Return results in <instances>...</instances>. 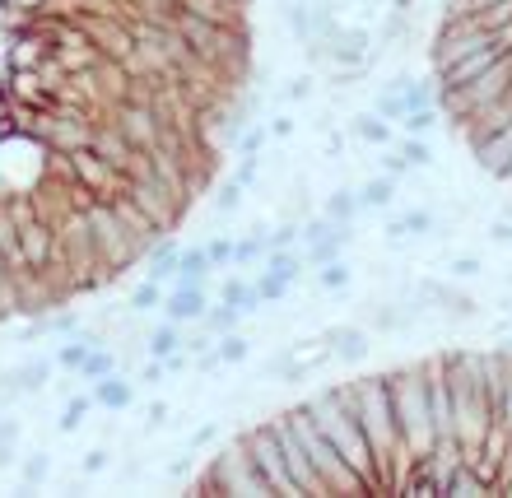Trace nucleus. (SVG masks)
I'll return each mask as SVG.
<instances>
[{
	"instance_id": "f257e3e1",
	"label": "nucleus",
	"mask_w": 512,
	"mask_h": 498,
	"mask_svg": "<svg viewBox=\"0 0 512 498\" xmlns=\"http://www.w3.org/2000/svg\"><path fill=\"white\" fill-rule=\"evenodd\" d=\"M350 401H354V415H359V429H364L368 447H373V461H378V471H382V485H387V494H396L401 480L410 475V466H415V457H410V447L401 443V429H396L387 373L354 377Z\"/></svg>"
},
{
	"instance_id": "f03ea898",
	"label": "nucleus",
	"mask_w": 512,
	"mask_h": 498,
	"mask_svg": "<svg viewBox=\"0 0 512 498\" xmlns=\"http://www.w3.org/2000/svg\"><path fill=\"white\" fill-rule=\"evenodd\" d=\"M298 405H303V410L312 415V424H317V429L331 438V447H336L340 457H345V466H350V471L364 480V494H368V489H373V494H387L378 461H373V447H368L364 429H359V415H354L350 382L326 387V391H317V396H308V401H298Z\"/></svg>"
},
{
	"instance_id": "7ed1b4c3",
	"label": "nucleus",
	"mask_w": 512,
	"mask_h": 498,
	"mask_svg": "<svg viewBox=\"0 0 512 498\" xmlns=\"http://www.w3.org/2000/svg\"><path fill=\"white\" fill-rule=\"evenodd\" d=\"M387 391H391V410H396V429L401 443L410 447V457H433L438 433H433V415H429V377H424V359L387 373Z\"/></svg>"
},
{
	"instance_id": "20e7f679",
	"label": "nucleus",
	"mask_w": 512,
	"mask_h": 498,
	"mask_svg": "<svg viewBox=\"0 0 512 498\" xmlns=\"http://www.w3.org/2000/svg\"><path fill=\"white\" fill-rule=\"evenodd\" d=\"M289 424H294L298 443H303V452H308V461H312V471H317V480H322V494H364V480L345 466V457H340L336 447H331V438L312 424V415L303 410V405H294V410H289Z\"/></svg>"
},
{
	"instance_id": "39448f33",
	"label": "nucleus",
	"mask_w": 512,
	"mask_h": 498,
	"mask_svg": "<svg viewBox=\"0 0 512 498\" xmlns=\"http://www.w3.org/2000/svg\"><path fill=\"white\" fill-rule=\"evenodd\" d=\"M191 494H270L266 475L252 466V457L243 452V443L233 438L224 452H215L210 457V466H205V475H196L191 480Z\"/></svg>"
},
{
	"instance_id": "423d86ee",
	"label": "nucleus",
	"mask_w": 512,
	"mask_h": 498,
	"mask_svg": "<svg viewBox=\"0 0 512 498\" xmlns=\"http://www.w3.org/2000/svg\"><path fill=\"white\" fill-rule=\"evenodd\" d=\"M238 443H243V452L252 457V466L261 475H266L270 494H298L294 475H289V461H284V447H280V433H275V424H256V429H243L238 433Z\"/></svg>"
},
{
	"instance_id": "0eeeda50",
	"label": "nucleus",
	"mask_w": 512,
	"mask_h": 498,
	"mask_svg": "<svg viewBox=\"0 0 512 498\" xmlns=\"http://www.w3.org/2000/svg\"><path fill=\"white\" fill-rule=\"evenodd\" d=\"M489 38H494V33H489L475 14H443V24H438V33H433V42H429L433 70L452 66L457 56H466L471 47H480V42H489Z\"/></svg>"
},
{
	"instance_id": "6e6552de",
	"label": "nucleus",
	"mask_w": 512,
	"mask_h": 498,
	"mask_svg": "<svg viewBox=\"0 0 512 498\" xmlns=\"http://www.w3.org/2000/svg\"><path fill=\"white\" fill-rule=\"evenodd\" d=\"M503 52H508V47H503L499 38H489V42H480V47H471L466 56H457L452 66L433 70V94H438V103H443V98H452L457 89H466L471 80H480V75H485V70L494 66Z\"/></svg>"
},
{
	"instance_id": "1a4fd4ad",
	"label": "nucleus",
	"mask_w": 512,
	"mask_h": 498,
	"mask_svg": "<svg viewBox=\"0 0 512 498\" xmlns=\"http://www.w3.org/2000/svg\"><path fill=\"white\" fill-rule=\"evenodd\" d=\"M112 210L122 215L126 233H131L135 243H140V252H149V247L159 243V238H168V233H173L159 215H154V210H145V205L135 201V196H126V191H117V196H112Z\"/></svg>"
},
{
	"instance_id": "9d476101",
	"label": "nucleus",
	"mask_w": 512,
	"mask_h": 498,
	"mask_svg": "<svg viewBox=\"0 0 512 498\" xmlns=\"http://www.w3.org/2000/svg\"><path fill=\"white\" fill-rule=\"evenodd\" d=\"M275 424V433H280V447H284V461H289V475H294L298 494H322V480H317V471H312L308 452H303V443H298L294 424H289V410H280V415L270 419Z\"/></svg>"
},
{
	"instance_id": "9b49d317",
	"label": "nucleus",
	"mask_w": 512,
	"mask_h": 498,
	"mask_svg": "<svg viewBox=\"0 0 512 498\" xmlns=\"http://www.w3.org/2000/svg\"><path fill=\"white\" fill-rule=\"evenodd\" d=\"M466 145H471V159L480 163V173L508 182V168H512V122L503 126V131H489V135H466Z\"/></svg>"
},
{
	"instance_id": "f8f14e48",
	"label": "nucleus",
	"mask_w": 512,
	"mask_h": 498,
	"mask_svg": "<svg viewBox=\"0 0 512 498\" xmlns=\"http://www.w3.org/2000/svg\"><path fill=\"white\" fill-rule=\"evenodd\" d=\"M205 308H210V289L196 280H173V289H168V298H163V317L177 326H191L201 322Z\"/></svg>"
},
{
	"instance_id": "ddd939ff",
	"label": "nucleus",
	"mask_w": 512,
	"mask_h": 498,
	"mask_svg": "<svg viewBox=\"0 0 512 498\" xmlns=\"http://www.w3.org/2000/svg\"><path fill=\"white\" fill-rule=\"evenodd\" d=\"M322 345L340 364H364L368 350H373V331H368V326H326Z\"/></svg>"
},
{
	"instance_id": "4468645a",
	"label": "nucleus",
	"mask_w": 512,
	"mask_h": 498,
	"mask_svg": "<svg viewBox=\"0 0 512 498\" xmlns=\"http://www.w3.org/2000/svg\"><path fill=\"white\" fill-rule=\"evenodd\" d=\"M52 373H56V359H24V364H14L5 377V387L14 391V396H38V391L52 387Z\"/></svg>"
},
{
	"instance_id": "2eb2a0df",
	"label": "nucleus",
	"mask_w": 512,
	"mask_h": 498,
	"mask_svg": "<svg viewBox=\"0 0 512 498\" xmlns=\"http://www.w3.org/2000/svg\"><path fill=\"white\" fill-rule=\"evenodd\" d=\"M89 391H94V405H103V410H112V415H126V410L135 405V382H126L122 373L98 377V382H89Z\"/></svg>"
},
{
	"instance_id": "dca6fc26",
	"label": "nucleus",
	"mask_w": 512,
	"mask_h": 498,
	"mask_svg": "<svg viewBox=\"0 0 512 498\" xmlns=\"http://www.w3.org/2000/svg\"><path fill=\"white\" fill-rule=\"evenodd\" d=\"M350 135L359 140V145H373V149L396 145V126H391L382 112H373V108L354 112V117H350Z\"/></svg>"
},
{
	"instance_id": "f3484780",
	"label": "nucleus",
	"mask_w": 512,
	"mask_h": 498,
	"mask_svg": "<svg viewBox=\"0 0 512 498\" xmlns=\"http://www.w3.org/2000/svg\"><path fill=\"white\" fill-rule=\"evenodd\" d=\"M177 252H182V243H177L173 233H168V238H159V243L149 247V252L140 256V266H145L149 280H159V284L177 280Z\"/></svg>"
},
{
	"instance_id": "a211bd4d",
	"label": "nucleus",
	"mask_w": 512,
	"mask_h": 498,
	"mask_svg": "<svg viewBox=\"0 0 512 498\" xmlns=\"http://www.w3.org/2000/svg\"><path fill=\"white\" fill-rule=\"evenodd\" d=\"M354 243L350 224H336V229L326 233V238H317V243H303V261H308L312 270L326 266V261H336V256H345V247Z\"/></svg>"
},
{
	"instance_id": "6ab92c4d",
	"label": "nucleus",
	"mask_w": 512,
	"mask_h": 498,
	"mask_svg": "<svg viewBox=\"0 0 512 498\" xmlns=\"http://www.w3.org/2000/svg\"><path fill=\"white\" fill-rule=\"evenodd\" d=\"M433 229H438V215H433V210H424V205H415V210H405V215L391 219L387 238H391V243H405V238H429Z\"/></svg>"
},
{
	"instance_id": "aec40b11",
	"label": "nucleus",
	"mask_w": 512,
	"mask_h": 498,
	"mask_svg": "<svg viewBox=\"0 0 512 498\" xmlns=\"http://www.w3.org/2000/svg\"><path fill=\"white\" fill-rule=\"evenodd\" d=\"M396 182H401V177H391V173L368 177L364 187H359V210H391V201H396Z\"/></svg>"
},
{
	"instance_id": "412c9836",
	"label": "nucleus",
	"mask_w": 512,
	"mask_h": 498,
	"mask_svg": "<svg viewBox=\"0 0 512 498\" xmlns=\"http://www.w3.org/2000/svg\"><path fill=\"white\" fill-rule=\"evenodd\" d=\"M261 266H266L270 275H280V280L298 284L303 280V270H308V261H303V252H294V247H270Z\"/></svg>"
},
{
	"instance_id": "4be33fe9",
	"label": "nucleus",
	"mask_w": 512,
	"mask_h": 498,
	"mask_svg": "<svg viewBox=\"0 0 512 498\" xmlns=\"http://www.w3.org/2000/svg\"><path fill=\"white\" fill-rule=\"evenodd\" d=\"M89 410H94V391H70L61 405V419H56V433H80Z\"/></svg>"
},
{
	"instance_id": "5701e85b",
	"label": "nucleus",
	"mask_w": 512,
	"mask_h": 498,
	"mask_svg": "<svg viewBox=\"0 0 512 498\" xmlns=\"http://www.w3.org/2000/svg\"><path fill=\"white\" fill-rule=\"evenodd\" d=\"M210 275H215V261H210V252H205V243L201 247H182V252H177V280L205 284Z\"/></svg>"
},
{
	"instance_id": "b1692460",
	"label": "nucleus",
	"mask_w": 512,
	"mask_h": 498,
	"mask_svg": "<svg viewBox=\"0 0 512 498\" xmlns=\"http://www.w3.org/2000/svg\"><path fill=\"white\" fill-rule=\"evenodd\" d=\"M266 252H270V229H252L243 238H233V270L252 266V261H266Z\"/></svg>"
},
{
	"instance_id": "393cba45",
	"label": "nucleus",
	"mask_w": 512,
	"mask_h": 498,
	"mask_svg": "<svg viewBox=\"0 0 512 498\" xmlns=\"http://www.w3.org/2000/svg\"><path fill=\"white\" fill-rule=\"evenodd\" d=\"M173 350H182V326L163 317V322L145 336V354H149V359H168Z\"/></svg>"
},
{
	"instance_id": "a878e982",
	"label": "nucleus",
	"mask_w": 512,
	"mask_h": 498,
	"mask_svg": "<svg viewBox=\"0 0 512 498\" xmlns=\"http://www.w3.org/2000/svg\"><path fill=\"white\" fill-rule=\"evenodd\" d=\"M163 298H168V289L145 275L140 284H131V294H126V312H163Z\"/></svg>"
},
{
	"instance_id": "bb28decb",
	"label": "nucleus",
	"mask_w": 512,
	"mask_h": 498,
	"mask_svg": "<svg viewBox=\"0 0 512 498\" xmlns=\"http://www.w3.org/2000/svg\"><path fill=\"white\" fill-rule=\"evenodd\" d=\"M322 215H326V219H336V224H354V219H359V191H350V187L326 191Z\"/></svg>"
},
{
	"instance_id": "cd10ccee",
	"label": "nucleus",
	"mask_w": 512,
	"mask_h": 498,
	"mask_svg": "<svg viewBox=\"0 0 512 498\" xmlns=\"http://www.w3.org/2000/svg\"><path fill=\"white\" fill-rule=\"evenodd\" d=\"M312 94H317V75L303 70V75H289V80L275 89V103H280V108H298V103H308Z\"/></svg>"
},
{
	"instance_id": "c85d7f7f",
	"label": "nucleus",
	"mask_w": 512,
	"mask_h": 498,
	"mask_svg": "<svg viewBox=\"0 0 512 498\" xmlns=\"http://www.w3.org/2000/svg\"><path fill=\"white\" fill-rule=\"evenodd\" d=\"M391 149H396V154L410 163V173H424V168H433V145L424 140V135H405L401 131V140H396Z\"/></svg>"
},
{
	"instance_id": "c756f323",
	"label": "nucleus",
	"mask_w": 512,
	"mask_h": 498,
	"mask_svg": "<svg viewBox=\"0 0 512 498\" xmlns=\"http://www.w3.org/2000/svg\"><path fill=\"white\" fill-rule=\"evenodd\" d=\"M219 298H224V303H233V308L243 312V317H252V312L261 308V298H256L252 280H238V275H229V280L219 284Z\"/></svg>"
},
{
	"instance_id": "7c9ffc66",
	"label": "nucleus",
	"mask_w": 512,
	"mask_h": 498,
	"mask_svg": "<svg viewBox=\"0 0 512 498\" xmlns=\"http://www.w3.org/2000/svg\"><path fill=\"white\" fill-rule=\"evenodd\" d=\"M201 322H205V331H210V336H229V331H238V326H243V312L219 298V303H210V308H205Z\"/></svg>"
},
{
	"instance_id": "2f4dec72",
	"label": "nucleus",
	"mask_w": 512,
	"mask_h": 498,
	"mask_svg": "<svg viewBox=\"0 0 512 498\" xmlns=\"http://www.w3.org/2000/svg\"><path fill=\"white\" fill-rule=\"evenodd\" d=\"M215 354L224 368H238L252 359V340L243 336V331H229V336H215Z\"/></svg>"
},
{
	"instance_id": "473e14b6",
	"label": "nucleus",
	"mask_w": 512,
	"mask_h": 498,
	"mask_svg": "<svg viewBox=\"0 0 512 498\" xmlns=\"http://www.w3.org/2000/svg\"><path fill=\"white\" fill-rule=\"evenodd\" d=\"M354 270L345 256H336V261H326V266H317V289H326V294H340V289H350Z\"/></svg>"
},
{
	"instance_id": "72a5a7b5",
	"label": "nucleus",
	"mask_w": 512,
	"mask_h": 498,
	"mask_svg": "<svg viewBox=\"0 0 512 498\" xmlns=\"http://www.w3.org/2000/svg\"><path fill=\"white\" fill-rule=\"evenodd\" d=\"M108 373H117V354H112L108 340H103V345L89 350V359H84V368L75 377H80V382H98V377H108Z\"/></svg>"
},
{
	"instance_id": "f704fd0d",
	"label": "nucleus",
	"mask_w": 512,
	"mask_h": 498,
	"mask_svg": "<svg viewBox=\"0 0 512 498\" xmlns=\"http://www.w3.org/2000/svg\"><path fill=\"white\" fill-rule=\"evenodd\" d=\"M252 289H256V298H261V308H266V303H284V298L294 294V284H289V280H280V275H270L266 266L256 270Z\"/></svg>"
},
{
	"instance_id": "c9c22d12",
	"label": "nucleus",
	"mask_w": 512,
	"mask_h": 498,
	"mask_svg": "<svg viewBox=\"0 0 512 498\" xmlns=\"http://www.w3.org/2000/svg\"><path fill=\"white\" fill-rule=\"evenodd\" d=\"M396 126H401L405 135H429L433 126H443V108H438V103H433V108H415V112H405Z\"/></svg>"
},
{
	"instance_id": "e433bc0d",
	"label": "nucleus",
	"mask_w": 512,
	"mask_h": 498,
	"mask_svg": "<svg viewBox=\"0 0 512 498\" xmlns=\"http://www.w3.org/2000/svg\"><path fill=\"white\" fill-rule=\"evenodd\" d=\"M52 466H56L52 452H33V457H28L24 466H19V475H24V485H28V489H42L47 480H52Z\"/></svg>"
},
{
	"instance_id": "4c0bfd02",
	"label": "nucleus",
	"mask_w": 512,
	"mask_h": 498,
	"mask_svg": "<svg viewBox=\"0 0 512 498\" xmlns=\"http://www.w3.org/2000/svg\"><path fill=\"white\" fill-rule=\"evenodd\" d=\"M210 205H215L219 215H238V210H243V187H238L233 177H224L215 187V196H210Z\"/></svg>"
},
{
	"instance_id": "58836bf2",
	"label": "nucleus",
	"mask_w": 512,
	"mask_h": 498,
	"mask_svg": "<svg viewBox=\"0 0 512 498\" xmlns=\"http://www.w3.org/2000/svg\"><path fill=\"white\" fill-rule=\"evenodd\" d=\"M443 312L452 317V322H475V317H480V298H475V294H461V289H452V298L443 303Z\"/></svg>"
},
{
	"instance_id": "ea45409f",
	"label": "nucleus",
	"mask_w": 512,
	"mask_h": 498,
	"mask_svg": "<svg viewBox=\"0 0 512 498\" xmlns=\"http://www.w3.org/2000/svg\"><path fill=\"white\" fill-rule=\"evenodd\" d=\"M233 145H238V154H261V149L270 145V126L266 122H247Z\"/></svg>"
},
{
	"instance_id": "a19ab883",
	"label": "nucleus",
	"mask_w": 512,
	"mask_h": 498,
	"mask_svg": "<svg viewBox=\"0 0 512 498\" xmlns=\"http://www.w3.org/2000/svg\"><path fill=\"white\" fill-rule=\"evenodd\" d=\"M303 243V219H280L275 229H270V247H298Z\"/></svg>"
},
{
	"instance_id": "79ce46f5",
	"label": "nucleus",
	"mask_w": 512,
	"mask_h": 498,
	"mask_svg": "<svg viewBox=\"0 0 512 498\" xmlns=\"http://www.w3.org/2000/svg\"><path fill=\"white\" fill-rule=\"evenodd\" d=\"M205 252H210V261H215V270H233V238H205Z\"/></svg>"
},
{
	"instance_id": "37998d69",
	"label": "nucleus",
	"mask_w": 512,
	"mask_h": 498,
	"mask_svg": "<svg viewBox=\"0 0 512 498\" xmlns=\"http://www.w3.org/2000/svg\"><path fill=\"white\" fill-rule=\"evenodd\" d=\"M256 177H261V154H243L238 168H233V182L247 191V187H256Z\"/></svg>"
},
{
	"instance_id": "c03bdc74",
	"label": "nucleus",
	"mask_w": 512,
	"mask_h": 498,
	"mask_svg": "<svg viewBox=\"0 0 512 498\" xmlns=\"http://www.w3.org/2000/svg\"><path fill=\"white\" fill-rule=\"evenodd\" d=\"M108 466H112V452H108V447H89V452L80 457V475H103Z\"/></svg>"
},
{
	"instance_id": "a18cd8bd",
	"label": "nucleus",
	"mask_w": 512,
	"mask_h": 498,
	"mask_svg": "<svg viewBox=\"0 0 512 498\" xmlns=\"http://www.w3.org/2000/svg\"><path fill=\"white\" fill-rule=\"evenodd\" d=\"M480 270H485V261H480V256H452L447 275H452V280H475Z\"/></svg>"
},
{
	"instance_id": "49530a36",
	"label": "nucleus",
	"mask_w": 512,
	"mask_h": 498,
	"mask_svg": "<svg viewBox=\"0 0 512 498\" xmlns=\"http://www.w3.org/2000/svg\"><path fill=\"white\" fill-rule=\"evenodd\" d=\"M494 429L512 433V373L503 377V396H499V415H494Z\"/></svg>"
},
{
	"instance_id": "de8ad7c7",
	"label": "nucleus",
	"mask_w": 512,
	"mask_h": 498,
	"mask_svg": "<svg viewBox=\"0 0 512 498\" xmlns=\"http://www.w3.org/2000/svg\"><path fill=\"white\" fill-rule=\"evenodd\" d=\"M219 438V419H210V424H201V429L187 438V452H201V447H210Z\"/></svg>"
},
{
	"instance_id": "09e8293b",
	"label": "nucleus",
	"mask_w": 512,
	"mask_h": 498,
	"mask_svg": "<svg viewBox=\"0 0 512 498\" xmlns=\"http://www.w3.org/2000/svg\"><path fill=\"white\" fill-rule=\"evenodd\" d=\"M266 126H270V140H289L298 122H294V117H289V112H275V117H270Z\"/></svg>"
},
{
	"instance_id": "8fccbe9b",
	"label": "nucleus",
	"mask_w": 512,
	"mask_h": 498,
	"mask_svg": "<svg viewBox=\"0 0 512 498\" xmlns=\"http://www.w3.org/2000/svg\"><path fill=\"white\" fill-rule=\"evenodd\" d=\"M382 173H391V177H410V163L401 159V154H396V149H382Z\"/></svg>"
},
{
	"instance_id": "3c124183",
	"label": "nucleus",
	"mask_w": 512,
	"mask_h": 498,
	"mask_svg": "<svg viewBox=\"0 0 512 498\" xmlns=\"http://www.w3.org/2000/svg\"><path fill=\"white\" fill-rule=\"evenodd\" d=\"M489 243L494 247H512V219H494V224H489Z\"/></svg>"
},
{
	"instance_id": "603ef678",
	"label": "nucleus",
	"mask_w": 512,
	"mask_h": 498,
	"mask_svg": "<svg viewBox=\"0 0 512 498\" xmlns=\"http://www.w3.org/2000/svg\"><path fill=\"white\" fill-rule=\"evenodd\" d=\"M163 377H168V368H163V359H149V364L140 368V382H149V387H154V382H163Z\"/></svg>"
},
{
	"instance_id": "864d4df0",
	"label": "nucleus",
	"mask_w": 512,
	"mask_h": 498,
	"mask_svg": "<svg viewBox=\"0 0 512 498\" xmlns=\"http://www.w3.org/2000/svg\"><path fill=\"white\" fill-rule=\"evenodd\" d=\"M149 429H163V424H168V401H149Z\"/></svg>"
},
{
	"instance_id": "5fc2aeb1",
	"label": "nucleus",
	"mask_w": 512,
	"mask_h": 498,
	"mask_svg": "<svg viewBox=\"0 0 512 498\" xmlns=\"http://www.w3.org/2000/svg\"><path fill=\"white\" fill-rule=\"evenodd\" d=\"M14 452H19V443H0V471H14Z\"/></svg>"
},
{
	"instance_id": "6e6d98bb",
	"label": "nucleus",
	"mask_w": 512,
	"mask_h": 498,
	"mask_svg": "<svg viewBox=\"0 0 512 498\" xmlns=\"http://www.w3.org/2000/svg\"><path fill=\"white\" fill-rule=\"evenodd\" d=\"M168 475H173V480H187L191 475V461L182 457V461H168Z\"/></svg>"
},
{
	"instance_id": "4d7b16f0",
	"label": "nucleus",
	"mask_w": 512,
	"mask_h": 498,
	"mask_svg": "<svg viewBox=\"0 0 512 498\" xmlns=\"http://www.w3.org/2000/svg\"><path fill=\"white\" fill-rule=\"evenodd\" d=\"M5 135H14V126H10V112H5V94H0V140Z\"/></svg>"
},
{
	"instance_id": "13d9d810",
	"label": "nucleus",
	"mask_w": 512,
	"mask_h": 498,
	"mask_svg": "<svg viewBox=\"0 0 512 498\" xmlns=\"http://www.w3.org/2000/svg\"><path fill=\"white\" fill-rule=\"evenodd\" d=\"M503 350H508V354H512V336H508V340H503Z\"/></svg>"
},
{
	"instance_id": "bf43d9fd",
	"label": "nucleus",
	"mask_w": 512,
	"mask_h": 498,
	"mask_svg": "<svg viewBox=\"0 0 512 498\" xmlns=\"http://www.w3.org/2000/svg\"><path fill=\"white\" fill-rule=\"evenodd\" d=\"M508 326H512V308H508Z\"/></svg>"
}]
</instances>
